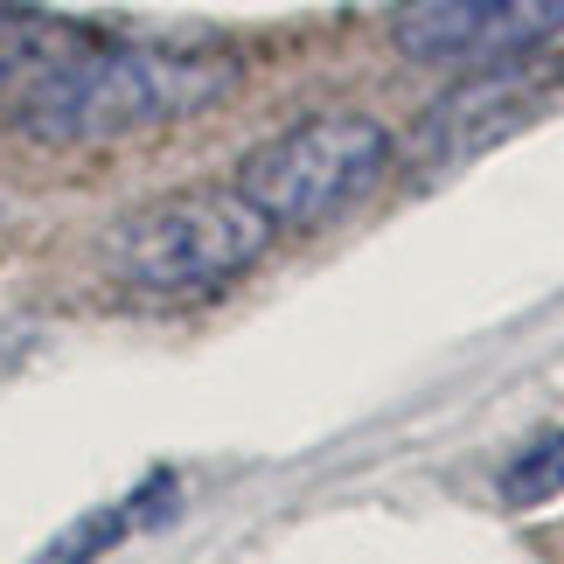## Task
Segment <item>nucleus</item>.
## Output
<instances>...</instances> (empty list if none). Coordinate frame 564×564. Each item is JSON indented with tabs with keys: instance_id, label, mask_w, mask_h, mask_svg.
Wrapping results in <instances>:
<instances>
[{
	"instance_id": "0eeeda50",
	"label": "nucleus",
	"mask_w": 564,
	"mask_h": 564,
	"mask_svg": "<svg viewBox=\"0 0 564 564\" xmlns=\"http://www.w3.org/2000/svg\"><path fill=\"white\" fill-rule=\"evenodd\" d=\"M167 495V474H154V488H140L133 502H112V509H91V516H77L70 530H56L50 544H42L29 564H98L105 551H119L126 536L140 530V516H154V502Z\"/></svg>"
},
{
	"instance_id": "6e6552de",
	"label": "nucleus",
	"mask_w": 564,
	"mask_h": 564,
	"mask_svg": "<svg viewBox=\"0 0 564 564\" xmlns=\"http://www.w3.org/2000/svg\"><path fill=\"white\" fill-rule=\"evenodd\" d=\"M502 481V502L509 509H530V502H551L564 488V432H536V440L516 453V460L495 474Z\"/></svg>"
},
{
	"instance_id": "39448f33",
	"label": "nucleus",
	"mask_w": 564,
	"mask_h": 564,
	"mask_svg": "<svg viewBox=\"0 0 564 564\" xmlns=\"http://www.w3.org/2000/svg\"><path fill=\"white\" fill-rule=\"evenodd\" d=\"M551 98H557V77L523 70V56H516V63H488L481 77H467L460 91H446L419 119V147H411V161H419V175H446V167H460L474 154H488V147H502L509 133H523Z\"/></svg>"
},
{
	"instance_id": "f03ea898",
	"label": "nucleus",
	"mask_w": 564,
	"mask_h": 564,
	"mask_svg": "<svg viewBox=\"0 0 564 564\" xmlns=\"http://www.w3.org/2000/svg\"><path fill=\"white\" fill-rule=\"evenodd\" d=\"M272 251V224L237 188H188L133 209L105 237V272L147 300H203Z\"/></svg>"
},
{
	"instance_id": "f257e3e1",
	"label": "nucleus",
	"mask_w": 564,
	"mask_h": 564,
	"mask_svg": "<svg viewBox=\"0 0 564 564\" xmlns=\"http://www.w3.org/2000/svg\"><path fill=\"white\" fill-rule=\"evenodd\" d=\"M237 84H245V63L224 50L84 35L35 84V98L14 112V126L42 147H105V140L161 133V126H182L195 112H216Z\"/></svg>"
},
{
	"instance_id": "423d86ee",
	"label": "nucleus",
	"mask_w": 564,
	"mask_h": 564,
	"mask_svg": "<svg viewBox=\"0 0 564 564\" xmlns=\"http://www.w3.org/2000/svg\"><path fill=\"white\" fill-rule=\"evenodd\" d=\"M91 29H70L56 14H0V119L14 126V112L35 98V84L56 70L63 56Z\"/></svg>"
},
{
	"instance_id": "20e7f679",
	"label": "nucleus",
	"mask_w": 564,
	"mask_h": 564,
	"mask_svg": "<svg viewBox=\"0 0 564 564\" xmlns=\"http://www.w3.org/2000/svg\"><path fill=\"white\" fill-rule=\"evenodd\" d=\"M564 35V0H404L390 50L425 70H488Z\"/></svg>"
},
{
	"instance_id": "7ed1b4c3",
	"label": "nucleus",
	"mask_w": 564,
	"mask_h": 564,
	"mask_svg": "<svg viewBox=\"0 0 564 564\" xmlns=\"http://www.w3.org/2000/svg\"><path fill=\"white\" fill-rule=\"evenodd\" d=\"M390 167H398V140H390L383 119L321 112L251 147L237 161V195L272 230H321L335 216H349L356 203H370L390 182Z\"/></svg>"
}]
</instances>
